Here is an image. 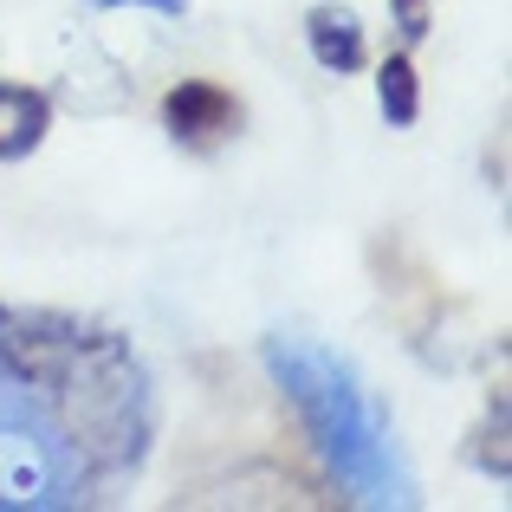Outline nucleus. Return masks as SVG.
I'll list each match as a JSON object with an SVG mask.
<instances>
[{
	"mask_svg": "<svg viewBox=\"0 0 512 512\" xmlns=\"http://www.w3.org/2000/svg\"><path fill=\"white\" fill-rule=\"evenodd\" d=\"M376 104H383V117H389L396 130L415 124L422 98H415V65H409V59H389L383 72H376Z\"/></svg>",
	"mask_w": 512,
	"mask_h": 512,
	"instance_id": "423d86ee",
	"label": "nucleus"
},
{
	"mask_svg": "<svg viewBox=\"0 0 512 512\" xmlns=\"http://www.w3.org/2000/svg\"><path fill=\"white\" fill-rule=\"evenodd\" d=\"M234 117H240V111H234V98H227L221 85H201V78L175 85V91H169V104H163V124L175 130V137H188V143L234 130Z\"/></svg>",
	"mask_w": 512,
	"mask_h": 512,
	"instance_id": "20e7f679",
	"label": "nucleus"
},
{
	"mask_svg": "<svg viewBox=\"0 0 512 512\" xmlns=\"http://www.w3.org/2000/svg\"><path fill=\"white\" fill-rule=\"evenodd\" d=\"M396 7H402V33H409V39H422V33H428V20H422V0H396Z\"/></svg>",
	"mask_w": 512,
	"mask_h": 512,
	"instance_id": "6e6552de",
	"label": "nucleus"
},
{
	"mask_svg": "<svg viewBox=\"0 0 512 512\" xmlns=\"http://www.w3.org/2000/svg\"><path fill=\"white\" fill-rule=\"evenodd\" d=\"M85 7H150V13H163V20H182V0H85Z\"/></svg>",
	"mask_w": 512,
	"mask_h": 512,
	"instance_id": "0eeeda50",
	"label": "nucleus"
},
{
	"mask_svg": "<svg viewBox=\"0 0 512 512\" xmlns=\"http://www.w3.org/2000/svg\"><path fill=\"white\" fill-rule=\"evenodd\" d=\"M266 370L292 396V409L305 415L325 467L338 474V487L357 506H415V474L402 467V448L389 435L383 402L363 389V376L350 370L338 350L312 338H266Z\"/></svg>",
	"mask_w": 512,
	"mask_h": 512,
	"instance_id": "f03ea898",
	"label": "nucleus"
},
{
	"mask_svg": "<svg viewBox=\"0 0 512 512\" xmlns=\"http://www.w3.org/2000/svg\"><path fill=\"white\" fill-rule=\"evenodd\" d=\"M150 435V376L117 331L0 305V512L98 506Z\"/></svg>",
	"mask_w": 512,
	"mask_h": 512,
	"instance_id": "f257e3e1",
	"label": "nucleus"
},
{
	"mask_svg": "<svg viewBox=\"0 0 512 512\" xmlns=\"http://www.w3.org/2000/svg\"><path fill=\"white\" fill-rule=\"evenodd\" d=\"M305 39H312V59L325 65V72H357L363 65V26L350 7H312V20H305Z\"/></svg>",
	"mask_w": 512,
	"mask_h": 512,
	"instance_id": "39448f33",
	"label": "nucleus"
},
{
	"mask_svg": "<svg viewBox=\"0 0 512 512\" xmlns=\"http://www.w3.org/2000/svg\"><path fill=\"white\" fill-rule=\"evenodd\" d=\"M46 130H52L46 91L0 78V163H20V156H33L39 143H46Z\"/></svg>",
	"mask_w": 512,
	"mask_h": 512,
	"instance_id": "7ed1b4c3",
	"label": "nucleus"
}]
</instances>
